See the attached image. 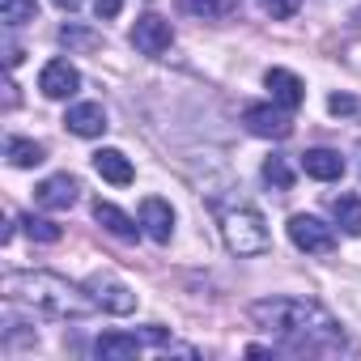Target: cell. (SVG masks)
Here are the masks:
<instances>
[{"mask_svg": "<svg viewBox=\"0 0 361 361\" xmlns=\"http://www.w3.org/2000/svg\"><path fill=\"white\" fill-rule=\"evenodd\" d=\"M251 319L264 331H276L281 340H289V348H302V353L344 344L340 323L323 306L302 302V298H268V302H255L251 306Z\"/></svg>", "mask_w": 361, "mask_h": 361, "instance_id": "cell-1", "label": "cell"}, {"mask_svg": "<svg viewBox=\"0 0 361 361\" xmlns=\"http://www.w3.org/2000/svg\"><path fill=\"white\" fill-rule=\"evenodd\" d=\"M5 293L13 302L39 306L43 314H56V319H81V314L98 310V298H90L81 285H73V281H64L56 272H9Z\"/></svg>", "mask_w": 361, "mask_h": 361, "instance_id": "cell-2", "label": "cell"}, {"mask_svg": "<svg viewBox=\"0 0 361 361\" xmlns=\"http://www.w3.org/2000/svg\"><path fill=\"white\" fill-rule=\"evenodd\" d=\"M221 230H226V247L234 255H264L272 247V234H268V221L259 209H226L221 213Z\"/></svg>", "mask_w": 361, "mask_h": 361, "instance_id": "cell-3", "label": "cell"}, {"mask_svg": "<svg viewBox=\"0 0 361 361\" xmlns=\"http://www.w3.org/2000/svg\"><path fill=\"white\" fill-rule=\"evenodd\" d=\"M289 238H293V247L306 251V255H331V251H336V230L323 226V221L310 217V213L289 217Z\"/></svg>", "mask_w": 361, "mask_h": 361, "instance_id": "cell-4", "label": "cell"}, {"mask_svg": "<svg viewBox=\"0 0 361 361\" xmlns=\"http://www.w3.org/2000/svg\"><path fill=\"white\" fill-rule=\"evenodd\" d=\"M170 43H174V26H170L166 18H157V13L136 18V26H132V47H136L140 56H161V51H170Z\"/></svg>", "mask_w": 361, "mask_h": 361, "instance_id": "cell-5", "label": "cell"}, {"mask_svg": "<svg viewBox=\"0 0 361 361\" xmlns=\"http://www.w3.org/2000/svg\"><path fill=\"white\" fill-rule=\"evenodd\" d=\"M243 123H247V132L268 136V140H285V136L293 132L289 115L276 111V106H247V111H243Z\"/></svg>", "mask_w": 361, "mask_h": 361, "instance_id": "cell-6", "label": "cell"}, {"mask_svg": "<svg viewBox=\"0 0 361 361\" xmlns=\"http://www.w3.org/2000/svg\"><path fill=\"white\" fill-rule=\"evenodd\" d=\"M90 289H94V298H98V306L102 310H111V314H132L136 310V293L123 285V281H115V276H94L90 281Z\"/></svg>", "mask_w": 361, "mask_h": 361, "instance_id": "cell-7", "label": "cell"}, {"mask_svg": "<svg viewBox=\"0 0 361 361\" xmlns=\"http://www.w3.org/2000/svg\"><path fill=\"white\" fill-rule=\"evenodd\" d=\"M39 90H43L47 98H73V94L81 90V77H77V68H73L68 60H51V64H43V73H39Z\"/></svg>", "mask_w": 361, "mask_h": 361, "instance_id": "cell-8", "label": "cell"}, {"mask_svg": "<svg viewBox=\"0 0 361 361\" xmlns=\"http://www.w3.org/2000/svg\"><path fill=\"white\" fill-rule=\"evenodd\" d=\"M264 85L272 90V102H276V106H285V111H298V106L306 102V85H302L289 68H268Z\"/></svg>", "mask_w": 361, "mask_h": 361, "instance_id": "cell-9", "label": "cell"}, {"mask_svg": "<svg viewBox=\"0 0 361 361\" xmlns=\"http://www.w3.org/2000/svg\"><path fill=\"white\" fill-rule=\"evenodd\" d=\"M35 200L43 209H73L77 204V178L73 174H51L35 188Z\"/></svg>", "mask_w": 361, "mask_h": 361, "instance_id": "cell-10", "label": "cell"}, {"mask_svg": "<svg viewBox=\"0 0 361 361\" xmlns=\"http://www.w3.org/2000/svg\"><path fill=\"white\" fill-rule=\"evenodd\" d=\"M140 226H145V234H149L153 243H170V234H174V213H170V204L157 200V196H149V200L140 204Z\"/></svg>", "mask_w": 361, "mask_h": 361, "instance_id": "cell-11", "label": "cell"}, {"mask_svg": "<svg viewBox=\"0 0 361 361\" xmlns=\"http://www.w3.org/2000/svg\"><path fill=\"white\" fill-rule=\"evenodd\" d=\"M64 123H68L73 136H102L106 132V111L98 102H77V106H68Z\"/></svg>", "mask_w": 361, "mask_h": 361, "instance_id": "cell-12", "label": "cell"}, {"mask_svg": "<svg viewBox=\"0 0 361 361\" xmlns=\"http://www.w3.org/2000/svg\"><path fill=\"white\" fill-rule=\"evenodd\" d=\"M302 170H306L310 178H319V183H331V178L344 174V157H340L336 149H306V153H302Z\"/></svg>", "mask_w": 361, "mask_h": 361, "instance_id": "cell-13", "label": "cell"}, {"mask_svg": "<svg viewBox=\"0 0 361 361\" xmlns=\"http://www.w3.org/2000/svg\"><path fill=\"white\" fill-rule=\"evenodd\" d=\"M94 170L106 178V183H115V188H128L132 178H136L132 161H128L119 149H98V153H94Z\"/></svg>", "mask_w": 361, "mask_h": 361, "instance_id": "cell-14", "label": "cell"}, {"mask_svg": "<svg viewBox=\"0 0 361 361\" xmlns=\"http://www.w3.org/2000/svg\"><path fill=\"white\" fill-rule=\"evenodd\" d=\"M94 357L102 361H123V357H140V336H128V331H106L94 340Z\"/></svg>", "mask_w": 361, "mask_h": 361, "instance_id": "cell-15", "label": "cell"}, {"mask_svg": "<svg viewBox=\"0 0 361 361\" xmlns=\"http://www.w3.org/2000/svg\"><path fill=\"white\" fill-rule=\"evenodd\" d=\"M94 221H98V226H102L106 234L123 238V243H132V238L140 234V226H136V221H132L128 213H119L115 204H106V200H98V204H94Z\"/></svg>", "mask_w": 361, "mask_h": 361, "instance_id": "cell-16", "label": "cell"}, {"mask_svg": "<svg viewBox=\"0 0 361 361\" xmlns=\"http://www.w3.org/2000/svg\"><path fill=\"white\" fill-rule=\"evenodd\" d=\"M178 5L196 18H204V22H226L243 9V0H178Z\"/></svg>", "mask_w": 361, "mask_h": 361, "instance_id": "cell-17", "label": "cell"}, {"mask_svg": "<svg viewBox=\"0 0 361 361\" xmlns=\"http://www.w3.org/2000/svg\"><path fill=\"white\" fill-rule=\"evenodd\" d=\"M331 213H336V226L344 234H361V196H336Z\"/></svg>", "mask_w": 361, "mask_h": 361, "instance_id": "cell-18", "label": "cell"}, {"mask_svg": "<svg viewBox=\"0 0 361 361\" xmlns=\"http://www.w3.org/2000/svg\"><path fill=\"white\" fill-rule=\"evenodd\" d=\"M39 18V0H0V22H5L9 30L26 26Z\"/></svg>", "mask_w": 361, "mask_h": 361, "instance_id": "cell-19", "label": "cell"}, {"mask_svg": "<svg viewBox=\"0 0 361 361\" xmlns=\"http://www.w3.org/2000/svg\"><path fill=\"white\" fill-rule=\"evenodd\" d=\"M5 157H9V166H39L43 161V145L22 140V136H9L5 140Z\"/></svg>", "mask_w": 361, "mask_h": 361, "instance_id": "cell-20", "label": "cell"}, {"mask_svg": "<svg viewBox=\"0 0 361 361\" xmlns=\"http://www.w3.org/2000/svg\"><path fill=\"white\" fill-rule=\"evenodd\" d=\"M264 178H268L276 192H289V188H293V170H289V161H285L281 153H272V157L264 161Z\"/></svg>", "mask_w": 361, "mask_h": 361, "instance_id": "cell-21", "label": "cell"}, {"mask_svg": "<svg viewBox=\"0 0 361 361\" xmlns=\"http://www.w3.org/2000/svg\"><path fill=\"white\" fill-rule=\"evenodd\" d=\"M22 226H26V234H30L35 243H60V238H64V230H60L56 221L35 217V213H26V217H22Z\"/></svg>", "mask_w": 361, "mask_h": 361, "instance_id": "cell-22", "label": "cell"}, {"mask_svg": "<svg viewBox=\"0 0 361 361\" xmlns=\"http://www.w3.org/2000/svg\"><path fill=\"white\" fill-rule=\"evenodd\" d=\"M60 43H64V47H77V51H94L102 39H98L94 30H85V26H73V22H68V26L60 30Z\"/></svg>", "mask_w": 361, "mask_h": 361, "instance_id": "cell-23", "label": "cell"}, {"mask_svg": "<svg viewBox=\"0 0 361 361\" xmlns=\"http://www.w3.org/2000/svg\"><path fill=\"white\" fill-rule=\"evenodd\" d=\"M259 5H264V13H268L272 22H285V18H293V13H298L302 0H259Z\"/></svg>", "mask_w": 361, "mask_h": 361, "instance_id": "cell-24", "label": "cell"}, {"mask_svg": "<svg viewBox=\"0 0 361 361\" xmlns=\"http://www.w3.org/2000/svg\"><path fill=\"white\" fill-rule=\"evenodd\" d=\"M327 111H331V115H353V111H357V98H348V94H331V98H327Z\"/></svg>", "mask_w": 361, "mask_h": 361, "instance_id": "cell-25", "label": "cell"}, {"mask_svg": "<svg viewBox=\"0 0 361 361\" xmlns=\"http://www.w3.org/2000/svg\"><path fill=\"white\" fill-rule=\"evenodd\" d=\"M94 9H98V18L106 22V18H119V9H123V0H94Z\"/></svg>", "mask_w": 361, "mask_h": 361, "instance_id": "cell-26", "label": "cell"}, {"mask_svg": "<svg viewBox=\"0 0 361 361\" xmlns=\"http://www.w3.org/2000/svg\"><path fill=\"white\" fill-rule=\"evenodd\" d=\"M5 64H9V68H18V64H22V47H18V43H9V47H5Z\"/></svg>", "mask_w": 361, "mask_h": 361, "instance_id": "cell-27", "label": "cell"}, {"mask_svg": "<svg viewBox=\"0 0 361 361\" xmlns=\"http://www.w3.org/2000/svg\"><path fill=\"white\" fill-rule=\"evenodd\" d=\"M85 0H56V9H64V13H73V9H81Z\"/></svg>", "mask_w": 361, "mask_h": 361, "instance_id": "cell-28", "label": "cell"}]
</instances>
